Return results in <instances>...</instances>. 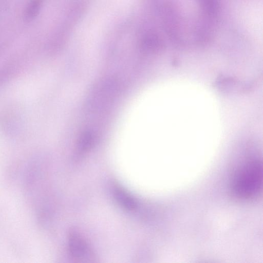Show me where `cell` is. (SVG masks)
I'll list each match as a JSON object with an SVG mask.
<instances>
[{"instance_id": "obj_3", "label": "cell", "mask_w": 263, "mask_h": 263, "mask_svg": "<svg viewBox=\"0 0 263 263\" xmlns=\"http://www.w3.org/2000/svg\"><path fill=\"white\" fill-rule=\"evenodd\" d=\"M114 196L118 202L127 210H132L136 206L135 199L126 190L119 185H116L114 190Z\"/></svg>"}, {"instance_id": "obj_1", "label": "cell", "mask_w": 263, "mask_h": 263, "mask_svg": "<svg viewBox=\"0 0 263 263\" xmlns=\"http://www.w3.org/2000/svg\"><path fill=\"white\" fill-rule=\"evenodd\" d=\"M262 165L258 158H251L240 163L233 172L230 189L236 198L250 201L257 198L261 193Z\"/></svg>"}, {"instance_id": "obj_2", "label": "cell", "mask_w": 263, "mask_h": 263, "mask_svg": "<svg viewBox=\"0 0 263 263\" xmlns=\"http://www.w3.org/2000/svg\"><path fill=\"white\" fill-rule=\"evenodd\" d=\"M69 250L71 254L77 259H92V252L87 243L75 232H71L68 239Z\"/></svg>"}]
</instances>
